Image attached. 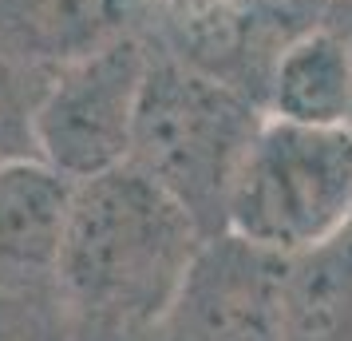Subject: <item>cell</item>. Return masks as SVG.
<instances>
[{
  "label": "cell",
  "mask_w": 352,
  "mask_h": 341,
  "mask_svg": "<svg viewBox=\"0 0 352 341\" xmlns=\"http://www.w3.org/2000/svg\"><path fill=\"white\" fill-rule=\"evenodd\" d=\"M202 242L198 218L135 163H123L76 183L60 293L76 325L159 329Z\"/></svg>",
  "instance_id": "6da1fadb"
},
{
  "label": "cell",
  "mask_w": 352,
  "mask_h": 341,
  "mask_svg": "<svg viewBox=\"0 0 352 341\" xmlns=\"http://www.w3.org/2000/svg\"><path fill=\"white\" fill-rule=\"evenodd\" d=\"M261 119V99L238 83L190 64L178 52L155 48L127 163L170 191L210 238L226 230L230 187Z\"/></svg>",
  "instance_id": "7a4b0ae2"
},
{
  "label": "cell",
  "mask_w": 352,
  "mask_h": 341,
  "mask_svg": "<svg viewBox=\"0 0 352 341\" xmlns=\"http://www.w3.org/2000/svg\"><path fill=\"white\" fill-rule=\"evenodd\" d=\"M352 223V127L293 123L265 112L226 203V230L305 258Z\"/></svg>",
  "instance_id": "3957f363"
},
{
  "label": "cell",
  "mask_w": 352,
  "mask_h": 341,
  "mask_svg": "<svg viewBox=\"0 0 352 341\" xmlns=\"http://www.w3.org/2000/svg\"><path fill=\"white\" fill-rule=\"evenodd\" d=\"M155 44L135 24L44 76L36 99V155L72 183L131 159L135 119Z\"/></svg>",
  "instance_id": "277c9868"
},
{
  "label": "cell",
  "mask_w": 352,
  "mask_h": 341,
  "mask_svg": "<svg viewBox=\"0 0 352 341\" xmlns=\"http://www.w3.org/2000/svg\"><path fill=\"white\" fill-rule=\"evenodd\" d=\"M293 270L297 258L234 230L210 234L155 341H293Z\"/></svg>",
  "instance_id": "5b68a950"
},
{
  "label": "cell",
  "mask_w": 352,
  "mask_h": 341,
  "mask_svg": "<svg viewBox=\"0 0 352 341\" xmlns=\"http://www.w3.org/2000/svg\"><path fill=\"white\" fill-rule=\"evenodd\" d=\"M76 183L44 159L0 167V293L60 290Z\"/></svg>",
  "instance_id": "8992f818"
},
{
  "label": "cell",
  "mask_w": 352,
  "mask_h": 341,
  "mask_svg": "<svg viewBox=\"0 0 352 341\" xmlns=\"http://www.w3.org/2000/svg\"><path fill=\"white\" fill-rule=\"evenodd\" d=\"M135 0H0V48L48 76L131 28Z\"/></svg>",
  "instance_id": "52a82bcc"
},
{
  "label": "cell",
  "mask_w": 352,
  "mask_h": 341,
  "mask_svg": "<svg viewBox=\"0 0 352 341\" xmlns=\"http://www.w3.org/2000/svg\"><path fill=\"white\" fill-rule=\"evenodd\" d=\"M265 112L293 123L352 127V44L324 24L293 36L273 56Z\"/></svg>",
  "instance_id": "ba28073f"
},
{
  "label": "cell",
  "mask_w": 352,
  "mask_h": 341,
  "mask_svg": "<svg viewBox=\"0 0 352 341\" xmlns=\"http://www.w3.org/2000/svg\"><path fill=\"white\" fill-rule=\"evenodd\" d=\"M329 8H333V0H238L234 24H238L245 60H254L250 68L261 83V96H265V83H270L273 56L285 48L293 36L320 28Z\"/></svg>",
  "instance_id": "9c48e42d"
},
{
  "label": "cell",
  "mask_w": 352,
  "mask_h": 341,
  "mask_svg": "<svg viewBox=\"0 0 352 341\" xmlns=\"http://www.w3.org/2000/svg\"><path fill=\"white\" fill-rule=\"evenodd\" d=\"M44 76L0 48V167L36 155V99Z\"/></svg>",
  "instance_id": "30bf717a"
},
{
  "label": "cell",
  "mask_w": 352,
  "mask_h": 341,
  "mask_svg": "<svg viewBox=\"0 0 352 341\" xmlns=\"http://www.w3.org/2000/svg\"><path fill=\"white\" fill-rule=\"evenodd\" d=\"M0 341H76V318L64 293H0Z\"/></svg>",
  "instance_id": "8fae6325"
},
{
  "label": "cell",
  "mask_w": 352,
  "mask_h": 341,
  "mask_svg": "<svg viewBox=\"0 0 352 341\" xmlns=\"http://www.w3.org/2000/svg\"><path fill=\"white\" fill-rule=\"evenodd\" d=\"M159 20H166L182 40L186 60H202L234 24L238 0H143Z\"/></svg>",
  "instance_id": "7c38bea8"
},
{
  "label": "cell",
  "mask_w": 352,
  "mask_h": 341,
  "mask_svg": "<svg viewBox=\"0 0 352 341\" xmlns=\"http://www.w3.org/2000/svg\"><path fill=\"white\" fill-rule=\"evenodd\" d=\"M76 341H155V329H91V325H76Z\"/></svg>",
  "instance_id": "4fadbf2b"
}]
</instances>
